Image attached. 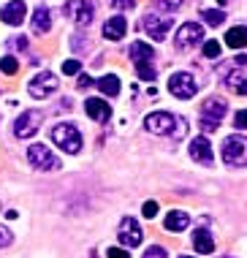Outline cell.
<instances>
[{
  "instance_id": "1",
  "label": "cell",
  "mask_w": 247,
  "mask_h": 258,
  "mask_svg": "<svg viewBox=\"0 0 247 258\" xmlns=\"http://www.w3.org/2000/svg\"><path fill=\"white\" fill-rule=\"evenodd\" d=\"M52 142L57 144L63 152H68V155H76V152L82 150V134L76 125L71 122H60L52 128Z\"/></svg>"
},
{
  "instance_id": "2",
  "label": "cell",
  "mask_w": 247,
  "mask_h": 258,
  "mask_svg": "<svg viewBox=\"0 0 247 258\" xmlns=\"http://www.w3.org/2000/svg\"><path fill=\"white\" fill-rule=\"evenodd\" d=\"M225 111H228V106H225V101H220V98H209L201 106V131L204 134H215V131L220 128Z\"/></svg>"
},
{
  "instance_id": "3",
  "label": "cell",
  "mask_w": 247,
  "mask_h": 258,
  "mask_svg": "<svg viewBox=\"0 0 247 258\" xmlns=\"http://www.w3.org/2000/svg\"><path fill=\"white\" fill-rule=\"evenodd\" d=\"M223 160L234 169H242L247 166V139L244 136H228L223 142Z\"/></svg>"
},
{
  "instance_id": "4",
  "label": "cell",
  "mask_w": 247,
  "mask_h": 258,
  "mask_svg": "<svg viewBox=\"0 0 247 258\" xmlns=\"http://www.w3.org/2000/svg\"><path fill=\"white\" fill-rule=\"evenodd\" d=\"M27 163H30L35 171H54V169H60V160L54 158L52 150H46L44 144H33V147H27Z\"/></svg>"
},
{
  "instance_id": "5",
  "label": "cell",
  "mask_w": 247,
  "mask_h": 258,
  "mask_svg": "<svg viewBox=\"0 0 247 258\" xmlns=\"http://www.w3.org/2000/svg\"><path fill=\"white\" fill-rule=\"evenodd\" d=\"M144 128L150 134H158V136H171L176 128V117L168 114V111H152V114H147Z\"/></svg>"
},
{
  "instance_id": "6",
  "label": "cell",
  "mask_w": 247,
  "mask_h": 258,
  "mask_svg": "<svg viewBox=\"0 0 247 258\" xmlns=\"http://www.w3.org/2000/svg\"><path fill=\"white\" fill-rule=\"evenodd\" d=\"M57 90V76L52 71H44L38 76H33L30 85H27V93L33 95V98H49V95Z\"/></svg>"
},
{
  "instance_id": "7",
  "label": "cell",
  "mask_w": 247,
  "mask_h": 258,
  "mask_svg": "<svg viewBox=\"0 0 247 258\" xmlns=\"http://www.w3.org/2000/svg\"><path fill=\"white\" fill-rule=\"evenodd\" d=\"M168 90H171L176 98L188 101V98H193V95L199 93V85H196V79L190 74L179 71V74H174L171 79H168Z\"/></svg>"
},
{
  "instance_id": "8",
  "label": "cell",
  "mask_w": 247,
  "mask_h": 258,
  "mask_svg": "<svg viewBox=\"0 0 247 258\" xmlns=\"http://www.w3.org/2000/svg\"><path fill=\"white\" fill-rule=\"evenodd\" d=\"M41 120H44L41 111H25V114H19L17 122H14V136L17 139H30L35 131H38Z\"/></svg>"
},
{
  "instance_id": "9",
  "label": "cell",
  "mask_w": 247,
  "mask_h": 258,
  "mask_svg": "<svg viewBox=\"0 0 247 258\" xmlns=\"http://www.w3.org/2000/svg\"><path fill=\"white\" fill-rule=\"evenodd\" d=\"M66 14H68V17L74 19L79 27H84V25L93 22L95 9H93V3H90V0H71V3H66Z\"/></svg>"
},
{
  "instance_id": "10",
  "label": "cell",
  "mask_w": 247,
  "mask_h": 258,
  "mask_svg": "<svg viewBox=\"0 0 247 258\" xmlns=\"http://www.w3.org/2000/svg\"><path fill=\"white\" fill-rule=\"evenodd\" d=\"M171 25H174V19H168V17H158V14H147L144 17V30L152 41H163L166 33L171 30Z\"/></svg>"
},
{
  "instance_id": "11",
  "label": "cell",
  "mask_w": 247,
  "mask_h": 258,
  "mask_svg": "<svg viewBox=\"0 0 247 258\" xmlns=\"http://www.w3.org/2000/svg\"><path fill=\"white\" fill-rule=\"evenodd\" d=\"M199 41H204V27L199 22H188L176 30V46H179V49H190V46H196Z\"/></svg>"
},
{
  "instance_id": "12",
  "label": "cell",
  "mask_w": 247,
  "mask_h": 258,
  "mask_svg": "<svg viewBox=\"0 0 247 258\" xmlns=\"http://www.w3.org/2000/svg\"><path fill=\"white\" fill-rule=\"evenodd\" d=\"M119 242H122V247H139L141 245V228H139V223L133 220V218H122V223H119Z\"/></svg>"
},
{
  "instance_id": "13",
  "label": "cell",
  "mask_w": 247,
  "mask_h": 258,
  "mask_svg": "<svg viewBox=\"0 0 247 258\" xmlns=\"http://www.w3.org/2000/svg\"><path fill=\"white\" fill-rule=\"evenodd\" d=\"M190 158H193L196 163L212 166V147H209L207 136H196L193 142H190Z\"/></svg>"
},
{
  "instance_id": "14",
  "label": "cell",
  "mask_w": 247,
  "mask_h": 258,
  "mask_svg": "<svg viewBox=\"0 0 247 258\" xmlns=\"http://www.w3.org/2000/svg\"><path fill=\"white\" fill-rule=\"evenodd\" d=\"M25 11H27V9H25L22 0H11V3L3 6V11H0V19H3L6 25H14V27H17V25L25 22Z\"/></svg>"
},
{
  "instance_id": "15",
  "label": "cell",
  "mask_w": 247,
  "mask_h": 258,
  "mask_svg": "<svg viewBox=\"0 0 247 258\" xmlns=\"http://www.w3.org/2000/svg\"><path fill=\"white\" fill-rule=\"evenodd\" d=\"M84 109H87V117L95 122H109V117H111V106L101 98H87Z\"/></svg>"
},
{
  "instance_id": "16",
  "label": "cell",
  "mask_w": 247,
  "mask_h": 258,
  "mask_svg": "<svg viewBox=\"0 0 247 258\" xmlns=\"http://www.w3.org/2000/svg\"><path fill=\"white\" fill-rule=\"evenodd\" d=\"M33 33H38V36H44V33H49V27H52V14H49V9H44V6H38V9L33 11Z\"/></svg>"
},
{
  "instance_id": "17",
  "label": "cell",
  "mask_w": 247,
  "mask_h": 258,
  "mask_svg": "<svg viewBox=\"0 0 247 258\" xmlns=\"http://www.w3.org/2000/svg\"><path fill=\"white\" fill-rule=\"evenodd\" d=\"M125 30H128V25H125L122 17H111V19H106V25H103V36L109 41H119L125 36Z\"/></svg>"
},
{
  "instance_id": "18",
  "label": "cell",
  "mask_w": 247,
  "mask_h": 258,
  "mask_svg": "<svg viewBox=\"0 0 247 258\" xmlns=\"http://www.w3.org/2000/svg\"><path fill=\"white\" fill-rule=\"evenodd\" d=\"M163 226H166V231H185V228L190 226V215L179 212V209H174V212L166 215Z\"/></svg>"
},
{
  "instance_id": "19",
  "label": "cell",
  "mask_w": 247,
  "mask_h": 258,
  "mask_svg": "<svg viewBox=\"0 0 247 258\" xmlns=\"http://www.w3.org/2000/svg\"><path fill=\"white\" fill-rule=\"evenodd\" d=\"M193 247L199 250V253L209 255V253H215V239L209 236V231H204V228H199V231L193 234Z\"/></svg>"
},
{
  "instance_id": "20",
  "label": "cell",
  "mask_w": 247,
  "mask_h": 258,
  "mask_svg": "<svg viewBox=\"0 0 247 258\" xmlns=\"http://www.w3.org/2000/svg\"><path fill=\"white\" fill-rule=\"evenodd\" d=\"M131 57H133V62H150L152 57H155V49L150 44H144V41H136V44L131 46Z\"/></svg>"
},
{
  "instance_id": "21",
  "label": "cell",
  "mask_w": 247,
  "mask_h": 258,
  "mask_svg": "<svg viewBox=\"0 0 247 258\" xmlns=\"http://www.w3.org/2000/svg\"><path fill=\"white\" fill-rule=\"evenodd\" d=\"M225 44H228L231 49H242V46H247V27H231V30L225 33Z\"/></svg>"
},
{
  "instance_id": "22",
  "label": "cell",
  "mask_w": 247,
  "mask_h": 258,
  "mask_svg": "<svg viewBox=\"0 0 247 258\" xmlns=\"http://www.w3.org/2000/svg\"><path fill=\"white\" fill-rule=\"evenodd\" d=\"M98 90H101L103 95H117L119 93V79L114 74H106V76L98 79Z\"/></svg>"
},
{
  "instance_id": "23",
  "label": "cell",
  "mask_w": 247,
  "mask_h": 258,
  "mask_svg": "<svg viewBox=\"0 0 247 258\" xmlns=\"http://www.w3.org/2000/svg\"><path fill=\"white\" fill-rule=\"evenodd\" d=\"M225 85H228L231 93H236V95H247V79L242 74H228L225 76Z\"/></svg>"
},
{
  "instance_id": "24",
  "label": "cell",
  "mask_w": 247,
  "mask_h": 258,
  "mask_svg": "<svg viewBox=\"0 0 247 258\" xmlns=\"http://www.w3.org/2000/svg\"><path fill=\"white\" fill-rule=\"evenodd\" d=\"M201 19L207 25L212 27H217V25H223V19H225V11H217V9H207V11H201Z\"/></svg>"
},
{
  "instance_id": "25",
  "label": "cell",
  "mask_w": 247,
  "mask_h": 258,
  "mask_svg": "<svg viewBox=\"0 0 247 258\" xmlns=\"http://www.w3.org/2000/svg\"><path fill=\"white\" fill-rule=\"evenodd\" d=\"M136 76H139V79H144V82H155V79H158V71H155L150 62H139V66H136Z\"/></svg>"
},
{
  "instance_id": "26",
  "label": "cell",
  "mask_w": 247,
  "mask_h": 258,
  "mask_svg": "<svg viewBox=\"0 0 247 258\" xmlns=\"http://www.w3.org/2000/svg\"><path fill=\"white\" fill-rule=\"evenodd\" d=\"M0 71H3L6 76H14L19 71V62H17V57H11V54H6L3 60H0Z\"/></svg>"
},
{
  "instance_id": "27",
  "label": "cell",
  "mask_w": 247,
  "mask_h": 258,
  "mask_svg": "<svg viewBox=\"0 0 247 258\" xmlns=\"http://www.w3.org/2000/svg\"><path fill=\"white\" fill-rule=\"evenodd\" d=\"M182 6V0H155V9L158 11H176Z\"/></svg>"
},
{
  "instance_id": "28",
  "label": "cell",
  "mask_w": 247,
  "mask_h": 258,
  "mask_svg": "<svg viewBox=\"0 0 247 258\" xmlns=\"http://www.w3.org/2000/svg\"><path fill=\"white\" fill-rule=\"evenodd\" d=\"M79 71H82V62H79V60H66V62H63V74L76 76Z\"/></svg>"
},
{
  "instance_id": "29",
  "label": "cell",
  "mask_w": 247,
  "mask_h": 258,
  "mask_svg": "<svg viewBox=\"0 0 247 258\" xmlns=\"http://www.w3.org/2000/svg\"><path fill=\"white\" fill-rule=\"evenodd\" d=\"M204 54H207L209 60L217 57V54H220V44H217V41H207V44H204Z\"/></svg>"
},
{
  "instance_id": "30",
  "label": "cell",
  "mask_w": 247,
  "mask_h": 258,
  "mask_svg": "<svg viewBox=\"0 0 247 258\" xmlns=\"http://www.w3.org/2000/svg\"><path fill=\"white\" fill-rule=\"evenodd\" d=\"M185 134H188V120H182V117H179V120H176V128H174V139H185Z\"/></svg>"
},
{
  "instance_id": "31",
  "label": "cell",
  "mask_w": 247,
  "mask_h": 258,
  "mask_svg": "<svg viewBox=\"0 0 247 258\" xmlns=\"http://www.w3.org/2000/svg\"><path fill=\"white\" fill-rule=\"evenodd\" d=\"M136 6V0H111V9H117V11H128Z\"/></svg>"
},
{
  "instance_id": "32",
  "label": "cell",
  "mask_w": 247,
  "mask_h": 258,
  "mask_svg": "<svg viewBox=\"0 0 247 258\" xmlns=\"http://www.w3.org/2000/svg\"><path fill=\"white\" fill-rule=\"evenodd\" d=\"M144 258H166V247H158V245L147 247V253H144Z\"/></svg>"
},
{
  "instance_id": "33",
  "label": "cell",
  "mask_w": 247,
  "mask_h": 258,
  "mask_svg": "<svg viewBox=\"0 0 247 258\" xmlns=\"http://www.w3.org/2000/svg\"><path fill=\"white\" fill-rule=\"evenodd\" d=\"M11 242H14V234L9 231V228H3V226H0V247H9Z\"/></svg>"
},
{
  "instance_id": "34",
  "label": "cell",
  "mask_w": 247,
  "mask_h": 258,
  "mask_svg": "<svg viewBox=\"0 0 247 258\" xmlns=\"http://www.w3.org/2000/svg\"><path fill=\"white\" fill-rule=\"evenodd\" d=\"M141 212H144V218H155V215H158V204H155V201H147Z\"/></svg>"
},
{
  "instance_id": "35",
  "label": "cell",
  "mask_w": 247,
  "mask_h": 258,
  "mask_svg": "<svg viewBox=\"0 0 247 258\" xmlns=\"http://www.w3.org/2000/svg\"><path fill=\"white\" fill-rule=\"evenodd\" d=\"M109 258H128V250H122V247H109V253H106Z\"/></svg>"
},
{
  "instance_id": "36",
  "label": "cell",
  "mask_w": 247,
  "mask_h": 258,
  "mask_svg": "<svg viewBox=\"0 0 247 258\" xmlns=\"http://www.w3.org/2000/svg\"><path fill=\"white\" fill-rule=\"evenodd\" d=\"M234 122H236V128H247V109H242V111H239Z\"/></svg>"
},
{
  "instance_id": "37",
  "label": "cell",
  "mask_w": 247,
  "mask_h": 258,
  "mask_svg": "<svg viewBox=\"0 0 247 258\" xmlns=\"http://www.w3.org/2000/svg\"><path fill=\"white\" fill-rule=\"evenodd\" d=\"M90 85H93V79H90L87 74H79V87H82V90H87Z\"/></svg>"
},
{
  "instance_id": "38",
  "label": "cell",
  "mask_w": 247,
  "mask_h": 258,
  "mask_svg": "<svg viewBox=\"0 0 247 258\" xmlns=\"http://www.w3.org/2000/svg\"><path fill=\"white\" fill-rule=\"evenodd\" d=\"M14 46H17V49H27V38H25V36L14 38Z\"/></svg>"
},
{
  "instance_id": "39",
  "label": "cell",
  "mask_w": 247,
  "mask_h": 258,
  "mask_svg": "<svg viewBox=\"0 0 247 258\" xmlns=\"http://www.w3.org/2000/svg\"><path fill=\"white\" fill-rule=\"evenodd\" d=\"M234 62H236V66H244V62H247V54H239V57H236Z\"/></svg>"
},
{
  "instance_id": "40",
  "label": "cell",
  "mask_w": 247,
  "mask_h": 258,
  "mask_svg": "<svg viewBox=\"0 0 247 258\" xmlns=\"http://www.w3.org/2000/svg\"><path fill=\"white\" fill-rule=\"evenodd\" d=\"M220 3H228V0H220Z\"/></svg>"
},
{
  "instance_id": "41",
  "label": "cell",
  "mask_w": 247,
  "mask_h": 258,
  "mask_svg": "<svg viewBox=\"0 0 247 258\" xmlns=\"http://www.w3.org/2000/svg\"><path fill=\"white\" fill-rule=\"evenodd\" d=\"M182 258H190V255H182Z\"/></svg>"
}]
</instances>
